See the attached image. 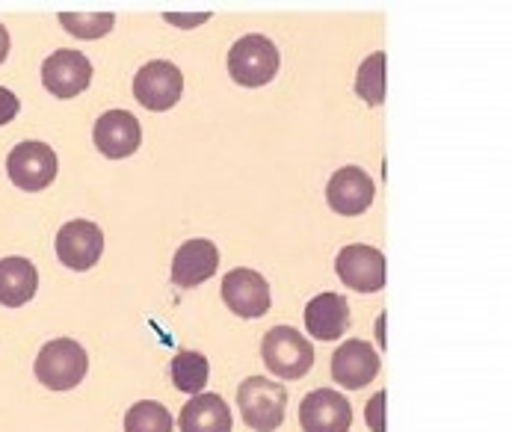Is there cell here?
<instances>
[{
	"mask_svg": "<svg viewBox=\"0 0 512 432\" xmlns=\"http://www.w3.org/2000/svg\"><path fill=\"white\" fill-rule=\"evenodd\" d=\"M237 406L249 430L276 432L285 424L288 388L264 376H249L237 388Z\"/></svg>",
	"mask_w": 512,
	"mask_h": 432,
	"instance_id": "1",
	"label": "cell"
},
{
	"mask_svg": "<svg viewBox=\"0 0 512 432\" xmlns=\"http://www.w3.org/2000/svg\"><path fill=\"white\" fill-rule=\"evenodd\" d=\"M279 48L261 36V33H249L243 39H237L228 51V74L234 83L258 89L267 86L276 72H279Z\"/></svg>",
	"mask_w": 512,
	"mask_h": 432,
	"instance_id": "2",
	"label": "cell"
},
{
	"mask_svg": "<svg viewBox=\"0 0 512 432\" xmlns=\"http://www.w3.org/2000/svg\"><path fill=\"white\" fill-rule=\"evenodd\" d=\"M33 370H36V379L45 388L72 391L74 385L83 382V376L89 370V356L72 338H57V341H51V344H45L39 350Z\"/></svg>",
	"mask_w": 512,
	"mask_h": 432,
	"instance_id": "3",
	"label": "cell"
},
{
	"mask_svg": "<svg viewBox=\"0 0 512 432\" xmlns=\"http://www.w3.org/2000/svg\"><path fill=\"white\" fill-rule=\"evenodd\" d=\"M261 356H264V364L270 367V373H276L279 379H299L314 364L311 341L291 326H273L264 335Z\"/></svg>",
	"mask_w": 512,
	"mask_h": 432,
	"instance_id": "4",
	"label": "cell"
},
{
	"mask_svg": "<svg viewBox=\"0 0 512 432\" xmlns=\"http://www.w3.org/2000/svg\"><path fill=\"white\" fill-rule=\"evenodd\" d=\"M6 175L9 181L24 193H39L54 184L57 178V154L45 143H21L15 145L6 157Z\"/></svg>",
	"mask_w": 512,
	"mask_h": 432,
	"instance_id": "5",
	"label": "cell"
},
{
	"mask_svg": "<svg viewBox=\"0 0 512 432\" xmlns=\"http://www.w3.org/2000/svg\"><path fill=\"white\" fill-rule=\"evenodd\" d=\"M184 92V74L175 63L154 60L143 66L134 77V98L151 110V113H166L181 101Z\"/></svg>",
	"mask_w": 512,
	"mask_h": 432,
	"instance_id": "6",
	"label": "cell"
},
{
	"mask_svg": "<svg viewBox=\"0 0 512 432\" xmlns=\"http://www.w3.org/2000/svg\"><path fill=\"white\" fill-rule=\"evenodd\" d=\"M335 273L350 290L359 293H376L385 288V255L373 246H344L335 258Z\"/></svg>",
	"mask_w": 512,
	"mask_h": 432,
	"instance_id": "7",
	"label": "cell"
},
{
	"mask_svg": "<svg viewBox=\"0 0 512 432\" xmlns=\"http://www.w3.org/2000/svg\"><path fill=\"white\" fill-rule=\"evenodd\" d=\"M104 252V231L89 219H72L57 231V258L69 270H89Z\"/></svg>",
	"mask_w": 512,
	"mask_h": 432,
	"instance_id": "8",
	"label": "cell"
},
{
	"mask_svg": "<svg viewBox=\"0 0 512 432\" xmlns=\"http://www.w3.org/2000/svg\"><path fill=\"white\" fill-rule=\"evenodd\" d=\"M299 424L305 432H350L353 406L344 394L332 388H317L302 400Z\"/></svg>",
	"mask_w": 512,
	"mask_h": 432,
	"instance_id": "9",
	"label": "cell"
},
{
	"mask_svg": "<svg viewBox=\"0 0 512 432\" xmlns=\"http://www.w3.org/2000/svg\"><path fill=\"white\" fill-rule=\"evenodd\" d=\"M92 140L104 157L122 160L137 154V148L143 145V128L140 119L128 110H107L104 116H98Z\"/></svg>",
	"mask_w": 512,
	"mask_h": 432,
	"instance_id": "10",
	"label": "cell"
},
{
	"mask_svg": "<svg viewBox=\"0 0 512 432\" xmlns=\"http://www.w3.org/2000/svg\"><path fill=\"white\" fill-rule=\"evenodd\" d=\"M222 302L246 320L264 317L270 311V285L255 270H231L222 279Z\"/></svg>",
	"mask_w": 512,
	"mask_h": 432,
	"instance_id": "11",
	"label": "cell"
},
{
	"mask_svg": "<svg viewBox=\"0 0 512 432\" xmlns=\"http://www.w3.org/2000/svg\"><path fill=\"white\" fill-rule=\"evenodd\" d=\"M42 83L51 95L57 98H74L89 89L92 83V63L72 48L54 51L42 63Z\"/></svg>",
	"mask_w": 512,
	"mask_h": 432,
	"instance_id": "12",
	"label": "cell"
},
{
	"mask_svg": "<svg viewBox=\"0 0 512 432\" xmlns=\"http://www.w3.org/2000/svg\"><path fill=\"white\" fill-rule=\"evenodd\" d=\"M376 196V184L359 166H344L338 169L329 184H326V202L335 214L341 216H359L365 214L373 205Z\"/></svg>",
	"mask_w": 512,
	"mask_h": 432,
	"instance_id": "13",
	"label": "cell"
},
{
	"mask_svg": "<svg viewBox=\"0 0 512 432\" xmlns=\"http://www.w3.org/2000/svg\"><path fill=\"white\" fill-rule=\"evenodd\" d=\"M220 267V249L211 240H187L172 258V282L178 288L190 290L205 285L217 276Z\"/></svg>",
	"mask_w": 512,
	"mask_h": 432,
	"instance_id": "14",
	"label": "cell"
},
{
	"mask_svg": "<svg viewBox=\"0 0 512 432\" xmlns=\"http://www.w3.org/2000/svg\"><path fill=\"white\" fill-rule=\"evenodd\" d=\"M379 376V356L367 341H344L332 356V379L341 388L359 391Z\"/></svg>",
	"mask_w": 512,
	"mask_h": 432,
	"instance_id": "15",
	"label": "cell"
},
{
	"mask_svg": "<svg viewBox=\"0 0 512 432\" xmlns=\"http://www.w3.org/2000/svg\"><path fill=\"white\" fill-rule=\"evenodd\" d=\"M308 335L317 341H338L350 326V305L341 293H320L305 305Z\"/></svg>",
	"mask_w": 512,
	"mask_h": 432,
	"instance_id": "16",
	"label": "cell"
},
{
	"mask_svg": "<svg viewBox=\"0 0 512 432\" xmlns=\"http://www.w3.org/2000/svg\"><path fill=\"white\" fill-rule=\"evenodd\" d=\"M181 432H231V409L220 394H196L178 418Z\"/></svg>",
	"mask_w": 512,
	"mask_h": 432,
	"instance_id": "17",
	"label": "cell"
},
{
	"mask_svg": "<svg viewBox=\"0 0 512 432\" xmlns=\"http://www.w3.org/2000/svg\"><path fill=\"white\" fill-rule=\"evenodd\" d=\"M39 290V273L27 258H3L0 261V305L21 308Z\"/></svg>",
	"mask_w": 512,
	"mask_h": 432,
	"instance_id": "18",
	"label": "cell"
},
{
	"mask_svg": "<svg viewBox=\"0 0 512 432\" xmlns=\"http://www.w3.org/2000/svg\"><path fill=\"white\" fill-rule=\"evenodd\" d=\"M169 373H172V382H175V388L178 391H184V394H202V388L208 385V376H211V364L208 359L202 356V353H190V350H184V353H178L172 364H169Z\"/></svg>",
	"mask_w": 512,
	"mask_h": 432,
	"instance_id": "19",
	"label": "cell"
},
{
	"mask_svg": "<svg viewBox=\"0 0 512 432\" xmlns=\"http://www.w3.org/2000/svg\"><path fill=\"white\" fill-rule=\"evenodd\" d=\"M125 432H172V415L157 400L134 403L125 415Z\"/></svg>",
	"mask_w": 512,
	"mask_h": 432,
	"instance_id": "20",
	"label": "cell"
},
{
	"mask_svg": "<svg viewBox=\"0 0 512 432\" xmlns=\"http://www.w3.org/2000/svg\"><path fill=\"white\" fill-rule=\"evenodd\" d=\"M356 92L370 107H379L385 101V54L376 51L359 66L356 74Z\"/></svg>",
	"mask_w": 512,
	"mask_h": 432,
	"instance_id": "21",
	"label": "cell"
},
{
	"mask_svg": "<svg viewBox=\"0 0 512 432\" xmlns=\"http://www.w3.org/2000/svg\"><path fill=\"white\" fill-rule=\"evenodd\" d=\"M60 24L77 39H101L113 30L116 15L113 12H63Z\"/></svg>",
	"mask_w": 512,
	"mask_h": 432,
	"instance_id": "22",
	"label": "cell"
},
{
	"mask_svg": "<svg viewBox=\"0 0 512 432\" xmlns=\"http://www.w3.org/2000/svg\"><path fill=\"white\" fill-rule=\"evenodd\" d=\"M367 427L373 432H385V391L373 394L367 403Z\"/></svg>",
	"mask_w": 512,
	"mask_h": 432,
	"instance_id": "23",
	"label": "cell"
},
{
	"mask_svg": "<svg viewBox=\"0 0 512 432\" xmlns=\"http://www.w3.org/2000/svg\"><path fill=\"white\" fill-rule=\"evenodd\" d=\"M18 110H21V101L15 98V92L0 86V125H9L18 116Z\"/></svg>",
	"mask_w": 512,
	"mask_h": 432,
	"instance_id": "24",
	"label": "cell"
},
{
	"mask_svg": "<svg viewBox=\"0 0 512 432\" xmlns=\"http://www.w3.org/2000/svg\"><path fill=\"white\" fill-rule=\"evenodd\" d=\"M9 57V33H6V27L0 24V63Z\"/></svg>",
	"mask_w": 512,
	"mask_h": 432,
	"instance_id": "25",
	"label": "cell"
},
{
	"mask_svg": "<svg viewBox=\"0 0 512 432\" xmlns=\"http://www.w3.org/2000/svg\"><path fill=\"white\" fill-rule=\"evenodd\" d=\"M172 24H199V21H208V15H196V18H181V15H166Z\"/></svg>",
	"mask_w": 512,
	"mask_h": 432,
	"instance_id": "26",
	"label": "cell"
}]
</instances>
